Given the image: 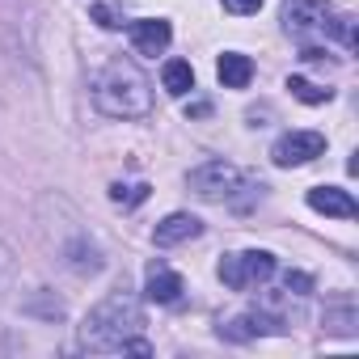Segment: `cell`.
<instances>
[{"label": "cell", "mask_w": 359, "mask_h": 359, "mask_svg": "<svg viewBox=\"0 0 359 359\" xmlns=\"http://www.w3.org/2000/svg\"><path fill=\"white\" fill-rule=\"evenodd\" d=\"M199 233H203V220H199V216H191V212H173V216H165V220L152 229V241H156L161 250H169V245L195 241Z\"/></svg>", "instance_id": "9"}, {"label": "cell", "mask_w": 359, "mask_h": 359, "mask_svg": "<svg viewBox=\"0 0 359 359\" xmlns=\"http://www.w3.org/2000/svg\"><path fill=\"white\" fill-rule=\"evenodd\" d=\"M110 199H114V203H123V208H140V203L148 199V182H135V187L114 182V187H110Z\"/></svg>", "instance_id": "18"}, {"label": "cell", "mask_w": 359, "mask_h": 359, "mask_svg": "<svg viewBox=\"0 0 359 359\" xmlns=\"http://www.w3.org/2000/svg\"><path fill=\"white\" fill-rule=\"evenodd\" d=\"M169 39H173V30H169L165 18H140V22H131V43H135L140 55H161L169 47Z\"/></svg>", "instance_id": "10"}, {"label": "cell", "mask_w": 359, "mask_h": 359, "mask_svg": "<svg viewBox=\"0 0 359 359\" xmlns=\"http://www.w3.org/2000/svg\"><path fill=\"white\" fill-rule=\"evenodd\" d=\"M325 330H330V334H342V338H355V330H359V313H355V304L342 300V304L325 309Z\"/></svg>", "instance_id": "15"}, {"label": "cell", "mask_w": 359, "mask_h": 359, "mask_svg": "<svg viewBox=\"0 0 359 359\" xmlns=\"http://www.w3.org/2000/svg\"><path fill=\"white\" fill-rule=\"evenodd\" d=\"M208 110H212V106H208V102H195V106H187V114H195V118H203V114H208Z\"/></svg>", "instance_id": "22"}, {"label": "cell", "mask_w": 359, "mask_h": 359, "mask_svg": "<svg viewBox=\"0 0 359 359\" xmlns=\"http://www.w3.org/2000/svg\"><path fill=\"white\" fill-rule=\"evenodd\" d=\"M64 258H68V266H72L76 275H97V271L106 266L102 250H97V245H89L85 237H81V241H72V245L64 250Z\"/></svg>", "instance_id": "13"}, {"label": "cell", "mask_w": 359, "mask_h": 359, "mask_svg": "<svg viewBox=\"0 0 359 359\" xmlns=\"http://www.w3.org/2000/svg\"><path fill=\"white\" fill-rule=\"evenodd\" d=\"M283 287H287L292 296H309V292H313V279H309L304 271H287V275H283Z\"/></svg>", "instance_id": "20"}, {"label": "cell", "mask_w": 359, "mask_h": 359, "mask_svg": "<svg viewBox=\"0 0 359 359\" xmlns=\"http://www.w3.org/2000/svg\"><path fill=\"white\" fill-rule=\"evenodd\" d=\"M216 76H220L224 89H245L254 81V60L241 55V51H224L220 64H216Z\"/></svg>", "instance_id": "12"}, {"label": "cell", "mask_w": 359, "mask_h": 359, "mask_svg": "<svg viewBox=\"0 0 359 359\" xmlns=\"http://www.w3.org/2000/svg\"><path fill=\"white\" fill-rule=\"evenodd\" d=\"M89 18H93L102 30H118V26H123V18L114 13V5H93V9H89Z\"/></svg>", "instance_id": "19"}, {"label": "cell", "mask_w": 359, "mask_h": 359, "mask_svg": "<svg viewBox=\"0 0 359 359\" xmlns=\"http://www.w3.org/2000/svg\"><path fill=\"white\" fill-rule=\"evenodd\" d=\"M258 334H287V321L271 309H250V313L233 317L229 325H220V338H229V342H250Z\"/></svg>", "instance_id": "7"}, {"label": "cell", "mask_w": 359, "mask_h": 359, "mask_svg": "<svg viewBox=\"0 0 359 359\" xmlns=\"http://www.w3.org/2000/svg\"><path fill=\"white\" fill-rule=\"evenodd\" d=\"M325 152V135L321 131H287L275 148H271V161L279 169H296V165H309Z\"/></svg>", "instance_id": "6"}, {"label": "cell", "mask_w": 359, "mask_h": 359, "mask_svg": "<svg viewBox=\"0 0 359 359\" xmlns=\"http://www.w3.org/2000/svg\"><path fill=\"white\" fill-rule=\"evenodd\" d=\"M309 208L321 212V216H342V220L359 216L351 191H342V187H313V191H309Z\"/></svg>", "instance_id": "11"}, {"label": "cell", "mask_w": 359, "mask_h": 359, "mask_svg": "<svg viewBox=\"0 0 359 359\" xmlns=\"http://www.w3.org/2000/svg\"><path fill=\"white\" fill-rule=\"evenodd\" d=\"M182 292H187L182 275L169 271L161 258L148 262V271H144V296H148L152 304H177V300H182Z\"/></svg>", "instance_id": "8"}, {"label": "cell", "mask_w": 359, "mask_h": 359, "mask_svg": "<svg viewBox=\"0 0 359 359\" xmlns=\"http://www.w3.org/2000/svg\"><path fill=\"white\" fill-rule=\"evenodd\" d=\"M93 102L110 118H144L152 110V85L135 60H110L93 76Z\"/></svg>", "instance_id": "2"}, {"label": "cell", "mask_w": 359, "mask_h": 359, "mask_svg": "<svg viewBox=\"0 0 359 359\" xmlns=\"http://www.w3.org/2000/svg\"><path fill=\"white\" fill-rule=\"evenodd\" d=\"M224 9H229V13H237V18H250V13H258V9H262V0H224Z\"/></svg>", "instance_id": "21"}, {"label": "cell", "mask_w": 359, "mask_h": 359, "mask_svg": "<svg viewBox=\"0 0 359 359\" xmlns=\"http://www.w3.org/2000/svg\"><path fill=\"white\" fill-rule=\"evenodd\" d=\"M187 182H191V191H195L199 199L220 203V199H233V191L241 187V173H237V165H229V161H203V165L191 169Z\"/></svg>", "instance_id": "4"}, {"label": "cell", "mask_w": 359, "mask_h": 359, "mask_svg": "<svg viewBox=\"0 0 359 359\" xmlns=\"http://www.w3.org/2000/svg\"><path fill=\"white\" fill-rule=\"evenodd\" d=\"M271 275H275V254H266V250H241V254L220 258V279L233 292H250V287L266 283Z\"/></svg>", "instance_id": "3"}, {"label": "cell", "mask_w": 359, "mask_h": 359, "mask_svg": "<svg viewBox=\"0 0 359 359\" xmlns=\"http://www.w3.org/2000/svg\"><path fill=\"white\" fill-rule=\"evenodd\" d=\"M321 34H334L346 51H355V18H325Z\"/></svg>", "instance_id": "17"}, {"label": "cell", "mask_w": 359, "mask_h": 359, "mask_svg": "<svg viewBox=\"0 0 359 359\" xmlns=\"http://www.w3.org/2000/svg\"><path fill=\"white\" fill-rule=\"evenodd\" d=\"M330 18V0H283V9H279V22L292 39H309V34H321Z\"/></svg>", "instance_id": "5"}, {"label": "cell", "mask_w": 359, "mask_h": 359, "mask_svg": "<svg viewBox=\"0 0 359 359\" xmlns=\"http://www.w3.org/2000/svg\"><path fill=\"white\" fill-rule=\"evenodd\" d=\"M287 89H292V97H300L304 106H321V102L334 97V89H321V85H313V81H304V76H287Z\"/></svg>", "instance_id": "16"}, {"label": "cell", "mask_w": 359, "mask_h": 359, "mask_svg": "<svg viewBox=\"0 0 359 359\" xmlns=\"http://www.w3.org/2000/svg\"><path fill=\"white\" fill-rule=\"evenodd\" d=\"M161 85H165L169 97H187V93L195 89V68H191L187 60H169L165 72H161Z\"/></svg>", "instance_id": "14"}, {"label": "cell", "mask_w": 359, "mask_h": 359, "mask_svg": "<svg viewBox=\"0 0 359 359\" xmlns=\"http://www.w3.org/2000/svg\"><path fill=\"white\" fill-rule=\"evenodd\" d=\"M144 330V309L127 283H118L81 325V346L85 351H123V355H152V346L140 338Z\"/></svg>", "instance_id": "1"}]
</instances>
